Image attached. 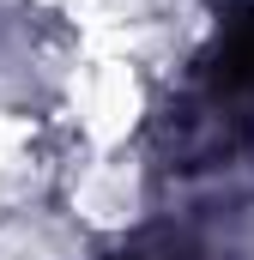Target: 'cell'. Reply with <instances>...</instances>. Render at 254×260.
Here are the masks:
<instances>
[{"label":"cell","instance_id":"cell-1","mask_svg":"<svg viewBox=\"0 0 254 260\" xmlns=\"http://www.w3.org/2000/svg\"><path fill=\"white\" fill-rule=\"evenodd\" d=\"M254 139V6H236L200 49L188 85L164 109V157L206 170Z\"/></svg>","mask_w":254,"mask_h":260},{"label":"cell","instance_id":"cell-2","mask_svg":"<svg viewBox=\"0 0 254 260\" xmlns=\"http://www.w3.org/2000/svg\"><path fill=\"white\" fill-rule=\"evenodd\" d=\"M115 260H194V248L182 242V236H145V242L121 248Z\"/></svg>","mask_w":254,"mask_h":260}]
</instances>
